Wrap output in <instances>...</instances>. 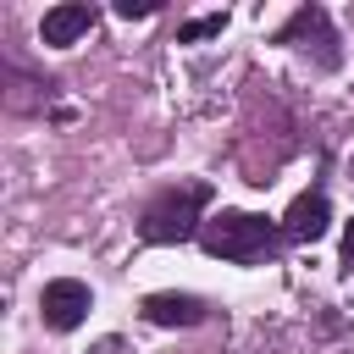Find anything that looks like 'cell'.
Here are the masks:
<instances>
[{
	"instance_id": "cell-1",
	"label": "cell",
	"mask_w": 354,
	"mask_h": 354,
	"mask_svg": "<svg viewBox=\"0 0 354 354\" xmlns=\"http://www.w3.org/2000/svg\"><path fill=\"white\" fill-rule=\"evenodd\" d=\"M210 199H216V188H210L205 177L166 183V188H160V194H149V205L138 210V243L166 249V243H188V238H199Z\"/></svg>"
},
{
	"instance_id": "cell-2",
	"label": "cell",
	"mask_w": 354,
	"mask_h": 354,
	"mask_svg": "<svg viewBox=\"0 0 354 354\" xmlns=\"http://www.w3.org/2000/svg\"><path fill=\"white\" fill-rule=\"evenodd\" d=\"M282 243H288L282 221L254 216V210H216L199 227V249L216 260H232V266H266L282 254Z\"/></svg>"
},
{
	"instance_id": "cell-3",
	"label": "cell",
	"mask_w": 354,
	"mask_h": 354,
	"mask_svg": "<svg viewBox=\"0 0 354 354\" xmlns=\"http://www.w3.org/2000/svg\"><path fill=\"white\" fill-rule=\"evenodd\" d=\"M271 44H293V50H315V61L332 72L337 61H343V39H337V28H332V11L326 6H315V0H304V6H293V17L271 33Z\"/></svg>"
},
{
	"instance_id": "cell-4",
	"label": "cell",
	"mask_w": 354,
	"mask_h": 354,
	"mask_svg": "<svg viewBox=\"0 0 354 354\" xmlns=\"http://www.w3.org/2000/svg\"><path fill=\"white\" fill-rule=\"evenodd\" d=\"M88 310H94V293L77 277H50L39 288V321H44V332H77L88 321Z\"/></svg>"
},
{
	"instance_id": "cell-5",
	"label": "cell",
	"mask_w": 354,
	"mask_h": 354,
	"mask_svg": "<svg viewBox=\"0 0 354 354\" xmlns=\"http://www.w3.org/2000/svg\"><path fill=\"white\" fill-rule=\"evenodd\" d=\"M326 227H332V199H326V188L315 183V188H304V194L288 205L282 238H288V243H315V238H326Z\"/></svg>"
},
{
	"instance_id": "cell-6",
	"label": "cell",
	"mask_w": 354,
	"mask_h": 354,
	"mask_svg": "<svg viewBox=\"0 0 354 354\" xmlns=\"http://www.w3.org/2000/svg\"><path fill=\"white\" fill-rule=\"evenodd\" d=\"M94 22H100V11H94L88 0H61V6H50V11H44L39 39H44V44H55V50H66V44H77L83 33H94Z\"/></svg>"
},
{
	"instance_id": "cell-7",
	"label": "cell",
	"mask_w": 354,
	"mask_h": 354,
	"mask_svg": "<svg viewBox=\"0 0 354 354\" xmlns=\"http://www.w3.org/2000/svg\"><path fill=\"white\" fill-rule=\"evenodd\" d=\"M138 310H144V321H155V326H199V321L210 315V304H205L199 293H149Z\"/></svg>"
},
{
	"instance_id": "cell-8",
	"label": "cell",
	"mask_w": 354,
	"mask_h": 354,
	"mask_svg": "<svg viewBox=\"0 0 354 354\" xmlns=\"http://www.w3.org/2000/svg\"><path fill=\"white\" fill-rule=\"evenodd\" d=\"M227 28V11H210V17H194V22H183L177 28V44H199V39H216Z\"/></svg>"
},
{
	"instance_id": "cell-9",
	"label": "cell",
	"mask_w": 354,
	"mask_h": 354,
	"mask_svg": "<svg viewBox=\"0 0 354 354\" xmlns=\"http://www.w3.org/2000/svg\"><path fill=\"white\" fill-rule=\"evenodd\" d=\"M160 11V0H116V17L122 22H144V17H155Z\"/></svg>"
},
{
	"instance_id": "cell-10",
	"label": "cell",
	"mask_w": 354,
	"mask_h": 354,
	"mask_svg": "<svg viewBox=\"0 0 354 354\" xmlns=\"http://www.w3.org/2000/svg\"><path fill=\"white\" fill-rule=\"evenodd\" d=\"M343 271H354V221L343 227Z\"/></svg>"
}]
</instances>
